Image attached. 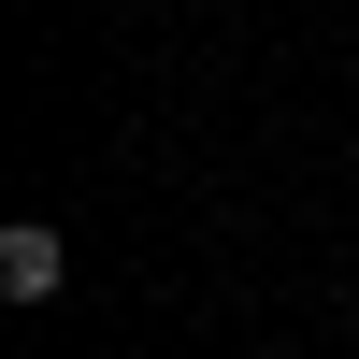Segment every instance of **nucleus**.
<instances>
[{
    "mask_svg": "<svg viewBox=\"0 0 359 359\" xmlns=\"http://www.w3.org/2000/svg\"><path fill=\"white\" fill-rule=\"evenodd\" d=\"M57 273H72V259H57V230H43V216L0 230V302H57Z\"/></svg>",
    "mask_w": 359,
    "mask_h": 359,
    "instance_id": "1",
    "label": "nucleus"
}]
</instances>
